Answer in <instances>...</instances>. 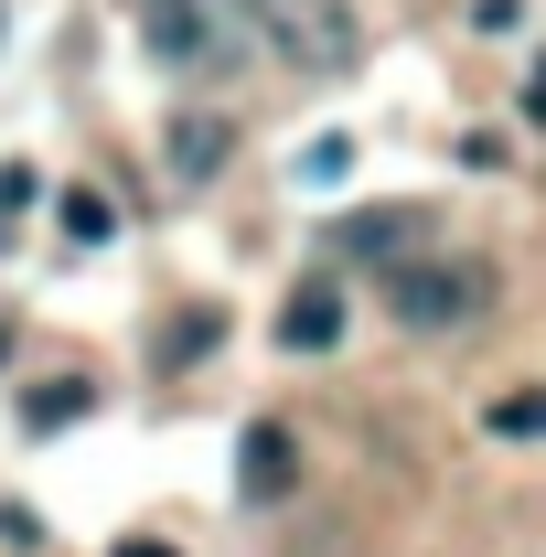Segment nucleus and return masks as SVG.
I'll return each mask as SVG.
<instances>
[{
  "label": "nucleus",
  "instance_id": "nucleus-1",
  "mask_svg": "<svg viewBox=\"0 0 546 557\" xmlns=\"http://www.w3.org/2000/svg\"><path fill=\"white\" fill-rule=\"evenodd\" d=\"M247 33H258L289 75H353V54H364L353 0H247Z\"/></svg>",
  "mask_w": 546,
  "mask_h": 557
},
{
  "label": "nucleus",
  "instance_id": "nucleus-2",
  "mask_svg": "<svg viewBox=\"0 0 546 557\" xmlns=\"http://www.w3.org/2000/svg\"><path fill=\"white\" fill-rule=\"evenodd\" d=\"M139 44H150V65H172V75H225L236 65L225 0H139Z\"/></svg>",
  "mask_w": 546,
  "mask_h": 557
},
{
  "label": "nucleus",
  "instance_id": "nucleus-3",
  "mask_svg": "<svg viewBox=\"0 0 546 557\" xmlns=\"http://www.w3.org/2000/svg\"><path fill=\"white\" fill-rule=\"evenodd\" d=\"M482 300H493V269H450V258H429V269H397L386 278V311L397 322H418V333H450V322H472Z\"/></svg>",
  "mask_w": 546,
  "mask_h": 557
},
{
  "label": "nucleus",
  "instance_id": "nucleus-4",
  "mask_svg": "<svg viewBox=\"0 0 546 557\" xmlns=\"http://www.w3.org/2000/svg\"><path fill=\"white\" fill-rule=\"evenodd\" d=\"M278 344L289 354H333L343 344V289L333 278H300V289L278 300Z\"/></svg>",
  "mask_w": 546,
  "mask_h": 557
},
{
  "label": "nucleus",
  "instance_id": "nucleus-5",
  "mask_svg": "<svg viewBox=\"0 0 546 557\" xmlns=\"http://www.w3.org/2000/svg\"><path fill=\"white\" fill-rule=\"evenodd\" d=\"M289 483H300V450H289L278 418H258V429H247V472H236V493H247V504H278Z\"/></svg>",
  "mask_w": 546,
  "mask_h": 557
},
{
  "label": "nucleus",
  "instance_id": "nucleus-6",
  "mask_svg": "<svg viewBox=\"0 0 546 557\" xmlns=\"http://www.w3.org/2000/svg\"><path fill=\"white\" fill-rule=\"evenodd\" d=\"M225 150H236V129H225V119H172V172H183V183L225 172Z\"/></svg>",
  "mask_w": 546,
  "mask_h": 557
},
{
  "label": "nucleus",
  "instance_id": "nucleus-7",
  "mask_svg": "<svg viewBox=\"0 0 546 557\" xmlns=\"http://www.w3.org/2000/svg\"><path fill=\"white\" fill-rule=\"evenodd\" d=\"M65 236H75V247H108V236H119V214H108L97 183H75V194H65Z\"/></svg>",
  "mask_w": 546,
  "mask_h": 557
},
{
  "label": "nucleus",
  "instance_id": "nucleus-8",
  "mask_svg": "<svg viewBox=\"0 0 546 557\" xmlns=\"http://www.w3.org/2000/svg\"><path fill=\"white\" fill-rule=\"evenodd\" d=\"M343 247L353 258H397L408 247V214H343Z\"/></svg>",
  "mask_w": 546,
  "mask_h": 557
},
{
  "label": "nucleus",
  "instance_id": "nucleus-9",
  "mask_svg": "<svg viewBox=\"0 0 546 557\" xmlns=\"http://www.w3.org/2000/svg\"><path fill=\"white\" fill-rule=\"evenodd\" d=\"M44 205V183H33V161H0V214H33Z\"/></svg>",
  "mask_w": 546,
  "mask_h": 557
},
{
  "label": "nucleus",
  "instance_id": "nucleus-10",
  "mask_svg": "<svg viewBox=\"0 0 546 557\" xmlns=\"http://www.w3.org/2000/svg\"><path fill=\"white\" fill-rule=\"evenodd\" d=\"M493 429H504V440H536V429H546V397H504Z\"/></svg>",
  "mask_w": 546,
  "mask_h": 557
},
{
  "label": "nucleus",
  "instance_id": "nucleus-11",
  "mask_svg": "<svg viewBox=\"0 0 546 557\" xmlns=\"http://www.w3.org/2000/svg\"><path fill=\"white\" fill-rule=\"evenodd\" d=\"M119 557H172V547H150V536H129V547H119Z\"/></svg>",
  "mask_w": 546,
  "mask_h": 557
},
{
  "label": "nucleus",
  "instance_id": "nucleus-12",
  "mask_svg": "<svg viewBox=\"0 0 546 557\" xmlns=\"http://www.w3.org/2000/svg\"><path fill=\"white\" fill-rule=\"evenodd\" d=\"M0 364H11V322H0Z\"/></svg>",
  "mask_w": 546,
  "mask_h": 557
}]
</instances>
